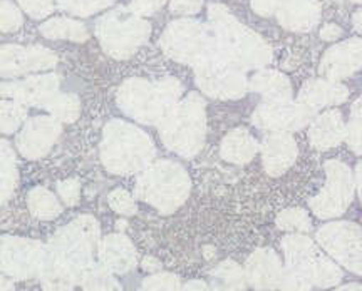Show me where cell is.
<instances>
[{
	"instance_id": "cell-30",
	"label": "cell",
	"mask_w": 362,
	"mask_h": 291,
	"mask_svg": "<svg viewBox=\"0 0 362 291\" xmlns=\"http://www.w3.org/2000/svg\"><path fill=\"white\" fill-rule=\"evenodd\" d=\"M27 107L13 99H4L0 104V129L4 134H12L25 121Z\"/></svg>"
},
{
	"instance_id": "cell-31",
	"label": "cell",
	"mask_w": 362,
	"mask_h": 291,
	"mask_svg": "<svg viewBox=\"0 0 362 291\" xmlns=\"http://www.w3.org/2000/svg\"><path fill=\"white\" fill-rule=\"evenodd\" d=\"M346 143L352 153L362 156V95L351 107V117L347 122Z\"/></svg>"
},
{
	"instance_id": "cell-2",
	"label": "cell",
	"mask_w": 362,
	"mask_h": 291,
	"mask_svg": "<svg viewBox=\"0 0 362 291\" xmlns=\"http://www.w3.org/2000/svg\"><path fill=\"white\" fill-rule=\"evenodd\" d=\"M156 149L144 131L126 121H110L101 139V161L112 174H134L151 165Z\"/></svg>"
},
{
	"instance_id": "cell-35",
	"label": "cell",
	"mask_w": 362,
	"mask_h": 291,
	"mask_svg": "<svg viewBox=\"0 0 362 291\" xmlns=\"http://www.w3.org/2000/svg\"><path fill=\"white\" fill-rule=\"evenodd\" d=\"M21 24H22V17L19 11H17L11 2H7L6 0V2L2 4V30L4 32L16 30Z\"/></svg>"
},
{
	"instance_id": "cell-33",
	"label": "cell",
	"mask_w": 362,
	"mask_h": 291,
	"mask_svg": "<svg viewBox=\"0 0 362 291\" xmlns=\"http://www.w3.org/2000/svg\"><path fill=\"white\" fill-rule=\"evenodd\" d=\"M115 0H61V6L72 13L78 16H89V13L98 12L99 8L107 7Z\"/></svg>"
},
{
	"instance_id": "cell-17",
	"label": "cell",
	"mask_w": 362,
	"mask_h": 291,
	"mask_svg": "<svg viewBox=\"0 0 362 291\" xmlns=\"http://www.w3.org/2000/svg\"><path fill=\"white\" fill-rule=\"evenodd\" d=\"M262 162L269 176H282L296 162L298 148L291 133H270L262 141Z\"/></svg>"
},
{
	"instance_id": "cell-41",
	"label": "cell",
	"mask_w": 362,
	"mask_h": 291,
	"mask_svg": "<svg viewBox=\"0 0 362 291\" xmlns=\"http://www.w3.org/2000/svg\"><path fill=\"white\" fill-rule=\"evenodd\" d=\"M202 7V0H173L171 8L178 13H193Z\"/></svg>"
},
{
	"instance_id": "cell-29",
	"label": "cell",
	"mask_w": 362,
	"mask_h": 291,
	"mask_svg": "<svg viewBox=\"0 0 362 291\" xmlns=\"http://www.w3.org/2000/svg\"><path fill=\"white\" fill-rule=\"evenodd\" d=\"M40 32L49 39H71V40H86L88 32L84 25L78 24L74 20L66 19H54L47 24L40 27Z\"/></svg>"
},
{
	"instance_id": "cell-16",
	"label": "cell",
	"mask_w": 362,
	"mask_h": 291,
	"mask_svg": "<svg viewBox=\"0 0 362 291\" xmlns=\"http://www.w3.org/2000/svg\"><path fill=\"white\" fill-rule=\"evenodd\" d=\"M362 69V39H349L330 47L320 61V76L342 81Z\"/></svg>"
},
{
	"instance_id": "cell-32",
	"label": "cell",
	"mask_w": 362,
	"mask_h": 291,
	"mask_svg": "<svg viewBox=\"0 0 362 291\" xmlns=\"http://www.w3.org/2000/svg\"><path fill=\"white\" fill-rule=\"evenodd\" d=\"M277 222L282 230H310V220L304 209H285L284 213H280Z\"/></svg>"
},
{
	"instance_id": "cell-8",
	"label": "cell",
	"mask_w": 362,
	"mask_h": 291,
	"mask_svg": "<svg viewBox=\"0 0 362 291\" xmlns=\"http://www.w3.org/2000/svg\"><path fill=\"white\" fill-rule=\"evenodd\" d=\"M243 72L245 71L210 54L194 66V83L203 94L210 97L238 99L248 89V81Z\"/></svg>"
},
{
	"instance_id": "cell-37",
	"label": "cell",
	"mask_w": 362,
	"mask_h": 291,
	"mask_svg": "<svg viewBox=\"0 0 362 291\" xmlns=\"http://www.w3.org/2000/svg\"><path fill=\"white\" fill-rule=\"evenodd\" d=\"M19 2L35 19L47 16L52 8V0H19Z\"/></svg>"
},
{
	"instance_id": "cell-21",
	"label": "cell",
	"mask_w": 362,
	"mask_h": 291,
	"mask_svg": "<svg viewBox=\"0 0 362 291\" xmlns=\"http://www.w3.org/2000/svg\"><path fill=\"white\" fill-rule=\"evenodd\" d=\"M347 124L342 119V114L337 109H330L322 114L315 116L309 127V141L312 148L325 151V149L336 148L346 141Z\"/></svg>"
},
{
	"instance_id": "cell-22",
	"label": "cell",
	"mask_w": 362,
	"mask_h": 291,
	"mask_svg": "<svg viewBox=\"0 0 362 291\" xmlns=\"http://www.w3.org/2000/svg\"><path fill=\"white\" fill-rule=\"evenodd\" d=\"M259 153V143L247 129H233L221 141L220 154L225 161L233 165H247Z\"/></svg>"
},
{
	"instance_id": "cell-19",
	"label": "cell",
	"mask_w": 362,
	"mask_h": 291,
	"mask_svg": "<svg viewBox=\"0 0 362 291\" xmlns=\"http://www.w3.org/2000/svg\"><path fill=\"white\" fill-rule=\"evenodd\" d=\"M347 97H349V89L346 85H342L339 81H330L324 77V79L307 81L298 90L297 101L317 116V112L322 111L324 107L346 102Z\"/></svg>"
},
{
	"instance_id": "cell-28",
	"label": "cell",
	"mask_w": 362,
	"mask_h": 291,
	"mask_svg": "<svg viewBox=\"0 0 362 291\" xmlns=\"http://www.w3.org/2000/svg\"><path fill=\"white\" fill-rule=\"evenodd\" d=\"M29 208L33 215L40 220H51L61 213V204L57 203L54 194L40 186L29 193Z\"/></svg>"
},
{
	"instance_id": "cell-23",
	"label": "cell",
	"mask_w": 362,
	"mask_h": 291,
	"mask_svg": "<svg viewBox=\"0 0 362 291\" xmlns=\"http://www.w3.org/2000/svg\"><path fill=\"white\" fill-rule=\"evenodd\" d=\"M248 276L253 286L259 290L275 288L280 280L279 260L270 249H262L248 261Z\"/></svg>"
},
{
	"instance_id": "cell-11",
	"label": "cell",
	"mask_w": 362,
	"mask_h": 291,
	"mask_svg": "<svg viewBox=\"0 0 362 291\" xmlns=\"http://www.w3.org/2000/svg\"><path fill=\"white\" fill-rule=\"evenodd\" d=\"M284 248L288 263L315 285L330 286L341 280V271L322 254L317 253L310 239L304 236H288L284 239Z\"/></svg>"
},
{
	"instance_id": "cell-45",
	"label": "cell",
	"mask_w": 362,
	"mask_h": 291,
	"mask_svg": "<svg viewBox=\"0 0 362 291\" xmlns=\"http://www.w3.org/2000/svg\"><path fill=\"white\" fill-rule=\"evenodd\" d=\"M352 24H354V29L359 32V34H362V8L354 13V17H352Z\"/></svg>"
},
{
	"instance_id": "cell-39",
	"label": "cell",
	"mask_w": 362,
	"mask_h": 291,
	"mask_svg": "<svg viewBox=\"0 0 362 291\" xmlns=\"http://www.w3.org/2000/svg\"><path fill=\"white\" fill-rule=\"evenodd\" d=\"M176 288V280L173 276H158L155 280H149L141 291H173Z\"/></svg>"
},
{
	"instance_id": "cell-20",
	"label": "cell",
	"mask_w": 362,
	"mask_h": 291,
	"mask_svg": "<svg viewBox=\"0 0 362 291\" xmlns=\"http://www.w3.org/2000/svg\"><path fill=\"white\" fill-rule=\"evenodd\" d=\"M320 4L317 0H280L277 19L292 32H309L320 20Z\"/></svg>"
},
{
	"instance_id": "cell-15",
	"label": "cell",
	"mask_w": 362,
	"mask_h": 291,
	"mask_svg": "<svg viewBox=\"0 0 362 291\" xmlns=\"http://www.w3.org/2000/svg\"><path fill=\"white\" fill-rule=\"evenodd\" d=\"M59 76L45 74L25 77L22 81H12V83L2 84L4 99H13L22 104L45 107L59 90Z\"/></svg>"
},
{
	"instance_id": "cell-1",
	"label": "cell",
	"mask_w": 362,
	"mask_h": 291,
	"mask_svg": "<svg viewBox=\"0 0 362 291\" xmlns=\"http://www.w3.org/2000/svg\"><path fill=\"white\" fill-rule=\"evenodd\" d=\"M211 56L238 69H260L272 61V51L259 35L240 25L221 7H211Z\"/></svg>"
},
{
	"instance_id": "cell-7",
	"label": "cell",
	"mask_w": 362,
	"mask_h": 291,
	"mask_svg": "<svg viewBox=\"0 0 362 291\" xmlns=\"http://www.w3.org/2000/svg\"><path fill=\"white\" fill-rule=\"evenodd\" d=\"M324 170L327 176L325 186L315 198L310 199L309 204L319 218L339 216L346 211L354 198V174L346 162L337 161V159H330L325 162Z\"/></svg>"
},
{
	"instance_id": "cell-26",
	"label": "cell",
	"mask_w": 362,
	"mask_h": 291,
	"mask_svg": "<svg viewBox=\"0 0 362 291\" xmlns=\"http://www.w3.org/2000/svg\"><path fill=\"white\" fill-rule=\"evenodd\" d=\"M0 177H2V201L7 203L8 198L16 191L19 172H17V161L11 143L2 141L0 143Z\"/></svg>"
},
{
	"instance_id": "cell-5",
	"label": "cell",
	"mask_w": 362,
	"mask_h": 291,
	"mask_svg": "<svg viewBox=\"0 0 362 291\" xmlns=\"http://www.w3.org/2000/svg\"><path fill=\"white\" fill-rule=\"evenodd\" d=\"M189 183L188 172L173 161L151 162L141 171L136 183V194L163 213H171L188 198Z\"/></svg>"
},
{
	"instance_id": "cell-14",
	"label": "cell",
	"mask_w": 362,
	"mask_h": 291,
	"mask_svg": "<svg viewBox=\"0 0 362 291\" xmlns=\"http://www.w3.org/2000/svg\"><path fill=\"white\" fill-rule=\"evenodd\" d=\"M56 56L47 49L6 45L0 57V74L2 77H19L27 72L51 69L56 66Z\"/></svg>"
},
{
	"instance_id": "cell-46",
	"label": "cell",
	"mask_w": 362,
	"mask_h": 291,
	"mask_svg": "<svg viewBox=\"0 0 362 291\" xmlns=\"http://www.w3.org/2000/svg\"><path fill=\"white\" fill-rule=\"evenodd\" d=\"M45 291H69V288L61 283H52V285L45 286Z\"/></svg>"
},
{
	"instance_id": "cell-24",
	"label": "cell",
	"mask_w": 362,
	"mask_h": 291,
	"mask_svg": "<svg viewBox=\"0 0 362 291\" xmlns=\"http://www.w3.org/2000/svg\"><path fill=\"white\" fill-rule=\"evenodd\" d=\"M248 89L265 99H292V84L287 76L279 71H259L248 81Z\"/></svg>"
},
{
	"instance_id": "cell-44",
	"label": "cell",
	"mask_w": 362,
	"mask_h": 291,
	"mask_svg": "<svg viewBox=\"0 0 362 291\" xmlns=\"http://www.w3.org/2000/svg\"><path fill=\"white\" fill-rule=\"evenodd\" d=\"M356 186H357V193H359V198L362 203V161L356 166Z\"/></svg>"
},
{
	"instance_id": "cell-3",
	"label": "cell",
	"mask_w": 362,
	"mask_h": 291,
	"mask_svg": "<svg viewBox=\"0 0 362 291\" xmlns=\"http://www.w3.org/2000/svg\"><path fill=\"white\" fill-rule=\"evenodd\" d=\"M183 85L173 77L156 83L144 79H129L117 90L116 101L126 116L141 124L160 126L180 102Z\"/></svg>"
},
{
	"instance_id": "cell-36",
	"label": "cell",
	"mask_w": 362,
	"mask_h": 291,
	"mask_svg": "<svg viewBox=\"0 0 362 291\" xmlns=\"http://www.w3.org/2000/svg\"><path fill=\"white\" fill-rule=\"evenodd\" d=\"M57 191H59V194H61V198L64 199L69 206H72V204L78 203V199H79L81 184L76 179H66V181H62V183H59Z\"/></svg>"
},
{
	"instance_id": "cell-40",
	"label": "cell",
	"mask_w": 362,
	"mask_h": 291,
	"mask_svg": "<svg viewBox=\"0 0 362 291\" xmlns=\"http://www.w3.org/2000/svg\"><path fill=\"white\" fill-rule=\"evenodd\" d=\"M165 0H133L131 8L136 13H153L156 8H160Z\"/></svg>"
},
{
	"instance_id": "cell-9",
	"label": "cell",
	"mask_w": 362,
	"mask_h": 291,
	"mask_svg": "<svg viewBox=\"0 0 362 291\" xmlns=\"http://www.w3.org/2000/svg\"><path fill=\"white\" fill-rule=\"evenodd\" d=\"M163 51L175 61L198 66L211 52V39L197 22H173L161 39Z\"/></svg>"
},
{
	"instance_id": "cell-43",
	"label": "cell",
	"mask_w": 362,
	"mask_h": 291,
	"mask_svg": "<svg viewBox=\"0 0 362 291\" xmlns=\"http://www.w3.org/2000/svg\"><path fill=\"white\" fill-rule=\"evenodd\" d=\"M342 35V29L336 24H327L322 27V30H320V37L324 40H329V42H332V40H337L339 37Z\"/></svg>"
},
{
	"instance_id": "cell-4",
	"label": "cell",
	"mask_w": 362,
	"mask_h": 291,
	"mask_svg": "<svg viewBox=\"0 0 362 291\" xmlns=\"http://www.w3.org/2000/svg\"><path fill=\"white\" fill-rule=\"evenodd\" d=\"M205 134L206 107L197 93L181 99L160 124L163 144L185 158H193L202 151Z\"/></svg>"
},
{
	"instance_id": "cell-27",
	"label": "cell",
	"mask_w": 362,
	"mask_h": 291,
	"mask_svg": "<svg viewBox=\"0 0 362 291\" xmlns=\"http://www.w3.org/2000/svg\"><path fill=\"white\" fill-rule=\"evenodd\" d=\"M45 109L59 122H74L79 117L81 102L74 94H56Z\"/></svg>"
},
{
	"instance_id": "cell-10",
	"label": "cell",
	"mask_w": 362,
	"mask_h": 291,
	"mask_svg": "<svg viewBox=\"0 0 362 291\" xmlns=\"http://www.w3.org/2000/svg\"><path fill=\"white\" fill-rule=\"evenodd\" d=\"M315 114L293 99H265L253 111L252 124L269 133H293L304 129Z\"/></svg>"
},
{
	"instance_id": "cell-6",
	"label": "cell",
	"mask_w": 362,
	"mask_h": 291,
	"mask_svg": "<svg viewBox=\"0 0 362 291\" xmlns=\"http://www.w3.org/2000/svg\"><path fill=\"white\" fill-rule=\"evenodd\" d=\"M98 35L104 51L110 56L126 59L146 40L149 25L128 12L116 11L99 22Z\"/></svg>"
},
{
	"instance_id": "cell-38",
	"label": "cell",
	"mask_w": 362,
	"mask_h": 291,
	"mask_svg": "<svg viewBox=\"0 0 362 291\" xmlns=\"http://www.w3.org/2000/svg\"><path fill=\"white\" fill-rule=\"evenodd\" d=\"M88 291H119L115 281L106 275H94L90 276V280L86 285Z\"/></svg>"
},
{
	"instance_id": "cell-25",
	"label": "cell",
	"mask_w": 362,
	"mask_h": 291,
	"mask_svg": "<svg viewBox=\"0 0 362 291\" xmlns=\"http://www.w3.org/2000/svg\"><path fill=\"white\" fill-rule=\"evenodd\" d=\"M103 260L115 271H126L133 266L134 251L123 236H111L104 241Z\"/></svg>"
},
{
	"instance_id": "cell-13",
	"label": "cell",
	"mask_w": 362,
	"mask_h": 291,
	"mask_svg": "<svg viewBox=\"0 0 362 291\" xmlns=\"http://www.w3.org/2000/svg\"><path fill=\"white\" fill-rule=\"evenodd\" d=\"M62 126L52 116H37L29 119L17 136V148L27 159H39L51 151L61 134Z\"/></svg>"
},
{
	"instance_id": "cell-18",
	"label": "cell",
	"mask_w": 362,
	"mask_h": 291,
	"mask_svg": "<svg viewBox=\"0 0 362 291\" xmlns=\"http://www.w3.org/2000/svg\"><path fill=\"white\" fill-rule=\"evenodd\" d=\"M42 247L22 239H4V270L17 276H30L42 271Z\"/></svg>"
},
{
	"instance_id": "cell-12",
	"label": "cell",
	"mask_w": 362,
	"mask_h": 291,
	"mask_svg": "<svg viewBox=\"0 0 362 291\" xmlns=\"http://www.w3.org/2000/svg\"><path fill=\"white\" fill-rule=\"evenodd\" d=\"M322 247L344 266L362 275V231L352 222H334L317 234Z\"/></svg>"
},
{
	"instance_id": "cell-34",
	"label": "cell",
	"mask_w": 362,
	"mask_h": 291,
	"mask_svg": "<svg viewBox=\"0 0 362 291\" xmlns=\"http://www.w3.org/2000/svg\"><path fill=\"white\" fill-rule=\"evenodd\" d=\"M110 204L116 213H121V215H133V213H136L134 198L124 189L112 191L110 194Z\"/></svg>"
},
{
	"instance_id": "cell-47",
	"label": "cell",
	"mask_w": 362,
	"mask_h": 291,
	"mask_svg": "<svg viewBox=\"0 0 362 291\" xmlns=\"http://www.w3.org/2000/svg\"><path fill=\"white\" fill-rule=\"evenodd\" d=\"M352 2H356V4H362V0H352Z\"/></svg>"
},
{
	"instance_id": "cell-42",
	"label": "cell",
	"mask_w": 362,
	"mask_h": 291,
	"mask_svg": "<svg viewBox=\"0 0 362 291\" xmlns=\"http://www.w3.org/2000/svg\"><path fill=\"white\" fill-rule=\"evenodd\" d=\"M280 0H252L253 11L260 16H272L275 11H277Z\"/></svg>"
}]
</instances>
